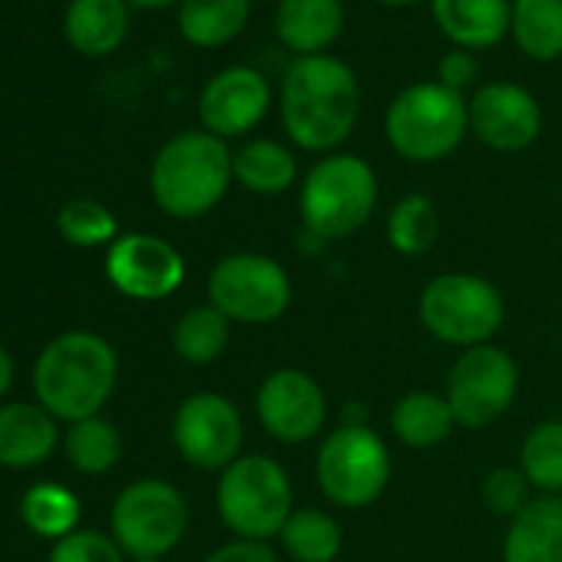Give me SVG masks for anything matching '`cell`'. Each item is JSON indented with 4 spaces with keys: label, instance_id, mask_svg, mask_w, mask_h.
Instances as JSON below:
<instances>
[{
    "label": "cell",
    "instance_id": "cell-28",
    "mask_svg": "<svg viewBox=\"0 0 562 562\" xmlns=\"http://www.w3.org/2000/svg\"><path fill=\"white\" fill-rule=\"evenodd\" d=\"M225 345H228V318L212 305L189 308L172 328V348L189 364L215 361L225 351Z\"/></svg>",
    "mask_w": 562,
    "mask_h": 562
},
{
    "label": "cell",
    "instance_id": "cell-14",
    "mask_svg": "<svg viewBox=\"0 0 562 562\" xmlns=\"http://www.w3.org/2000/svg\"><path fill=\"white\" fill-rule=\"evenodd\" d=\"M255 411L261 427L281 443H305L322 434L328 417V401L322 384L295 368L268 374L258 387Z\"/></svg>",
    "mask_w": 562,
    "mask_h": 562
},
{
    "label": "cell",
    "instance_id": "cell-30",
    "mask_svg": "<svg viewBox=\"0 0 562 562\" xmlns=\"http://www.w3.org/2000/svg\"><path fill=\"white\" fill-rule=\"evenodd\" d=\"M519 470L546 496L562 493V420H542L519 450Z\"/></svg>",
    "mask_w": 562,
    "mask_h": 562
},
{
    "label": "cell",
    "instance_id": "cell-19",
    "mask_svg": "<svg viewBox=\"0 0 562 562\" xmlns=\"http://www.w3.org/2000/svg\"><path fill=\"white\" fill-rule=\"evenodd\" d=\"M503 562H562V496H539L509 519Z\"/></svg>",
    "mask_w": 562,
    "mask_h": 562
},
{
    "label": "cell",
    "instance_id": "cell-4",
    "mask_svg": "<svg viewBox=\"0 0 562 562\" xmlns=\"http://www.w3.org/2000/svg\"><path fill=\"white\" fill-rule=\"evenodd\" d=\"M215 506L222 522L238 539L268 542L271 536H281L289 516L295 513V496L281 463L261 453H248L222 470Z\"/></svg>",
    "mask_w": 562,
    "mask_h": 562
},
{
    "label": "cell",
    "instance_id": "cell-10",
    "mask_svg": "<svg viewBox=\"0 0 562 562\" xmlns=\"http://www.w3.org/2000/svg\"><path fill=\"white\" fill-rule=\"evenodd\" d=\"M391 480V453L364 424L331 430L318 450V483L338 506H371Z\"/></svg>",
    "mask_w": 562,
    "mask_h": 562
},
{
    "label": "cell",
    "instance_id": "cell-34",
    "mask_svg": "<svg viewBox=\"0 0 562 562\" xmlns=\"http://www.w3.org/2000/svg\"><path fill=\"white\" fill-rule=\"evenodd\" d=\"M50 562H123V549L113 536L97 529H74L57 539L50 549Z\"/></svg>",
    "mask_w": 562,
    "mask_h": 562
},
{
    "label": "cell",
    "instance_id": "cell-32",
    "mask_svg": "<svg viewBox=\"0 0 562 562\" xmlns=\"http://www.w3.org/2000/svg\"><path fill=\"white\" fill-rule=\"evenodd\" d=\"M57 228L60 235L77 245V248H97V245H113L120 235H116V215L93 202V199H74L60 209L57 215Z\"/></svg>",
    "mask_w": 562,
    "mask_h": 562
},
{
    "label": "cell",
    "instance_id": "cell-5",
    "mask_svg": "<svg viewBox=\"0 0 562 562\" xmlns=\"http://www.w3.org/2000/svg\"><path fill=\"white\" fill-rule=\"evenodd\" d=\"M470 126V106L443 83H414L387 110L384 130L391 146L411 162L450 156Z\"/></svg>",
    "mask_w": 562,
    "mask_h": 562
},
{
    "label": "cell",
    "instance_id": "cell-15",
    "mask_svg": "<svg viewBox=\"0 0 562 562\" xmlns=\"http://www.w3.org/2000/svg\"><path fill=\"white\" fill-rule=\"evenodd\" d=\"M539 126V103L516 83H486L470 100V130L496 153H519L532 146Z\"/></svg>",
    "mask_w": 562,
    "mask_h": 562
},
{
    "label": "cell",
    "instance_id": "cell-16",
    "mask_svg": "<svg viewBox=\"0 0 562 562\" xmlns=\"http://www.w3.org/2000/svg\"><path fill=\"white\" fill-rule=\"evenodd\" d=\"M268 80L258 70L248 67H228L218 77L209 80L199 100V116L202 126L225 139V136H241L251 126H258L268 113Z\"/></svg>",
    "mask_w": 562,
    "mask_h": 562
},
{
    "label": "cell",
    "instance_id": "cell-23",
    "mask_svg": "<svg viewBox=\"0 0 562 562\" xmlns=\"http://www.w3.org/2000/svg\"><path fill=\"white\" fill-rule=\"evenodd\" d=\"M453 424L457 420H453L447 397H440L434 391H414V394L401 397L391 414V427H394L397 440L414 450H430V447L443 443L450 437Z\"/></svg>",
    "mask_w": 562,
    "mask_h": 562
},
{
    "label": "cell",
    "instance_id": "cell-1",
    "mask_svg": "<svg viewBox=\"0 0 562 562\" xmlns=\"http://www.w3.org/2000/svg\"><path fill=\"white\" fill-rule=\"evenodd\" d=\"M361 113V90L348 64L322 54L299 57L281 87V120L295 146L325 153L341 146Z\"/></svg>",
    "mask_w": 562,
    "mask_h": 562
},
{
    "label": "cell",
    "instance_id": "cell-26",
    "mask_svg": "<svg viewBox=\"0 0 562 562\" xmlns=\"http://www.w3.org/2000/svg\"><path fill=\"white\" fill-rule=\"evenodd\" d=\"M281 542L295 562H335L345 536L335 516L322 509H295L281 529Z\"/></svg>",
    "mask_w": 562,
    "mask_h": 562
},
{
    "label": "cell",
    "instance_id": "cell-18",
    "mask_svg": "<svg viewBox=\"0 0 562 562\" xmlns=\"http://www.w3.org/2000/svg\"><path fill=\"white\" fill-rule=\"evenodd\" d=\"M345 27L341 0H281L274 14L278 41L302 57H322Z\"/></svg>",
    "mask_w": 562,
    "mask_h": 562
},
{
    "label": "cell",
    "instance_id": "cell-36",
    "mask_svg": "<svg viewBox=\"0 0 562 562\" xmlns=\"http://www.w3.org/2000/svg\"><path fill=\"white\" fill-rule=\"evenodd\" d=\"M476 77V64L467 50H450L443 60H440V83L453 93H460L463 87H470Z\"/></svg>",
    "mask_w": 562,
    "mask_h": 562
},
{
    "label": "cell",
    "instance_id": "cell-20",
    "mask_svg": "<svg viewBox=\"0 0 562 562\" xmlns=\"http://www.w3.org/2000/svg\"><path fill=\"white\" fill-rule=\"evenodd\" d=\"M434 18L463 50H486L506 37L513 8L509 0H434Z\"/></svg>",
    "mask_w": 562,
    "mask_h": 562
},
{
    "label": "cell",
    "instance_id": "cell-39",
    "mask_svg": "<svg viewBox=\"0 0 562 562\" xmlns=\"http://www.w3.org/2000/svg\"><path fill=\"white\" fill-rule=\"evenodd\" d=\"M381 4H391V8H404V4H417V0H381Z\"/></svg>",
    "mask_w": 562,
    "mask_h": 562
},
{
    "label": "cell",
    "instance_id": "cell-21",
    "mask_svg": "<svg viewBox=\"0 0 562 562\" xmlns=\"http://www.w3.org/2000/svg\"><path fill=\"white\" fill-rule=\"evenodd\" d=\"M64 31L80 54L103 57L123 44L130 31V14L123 0H74Z\"/></svg>",
    "mask_w": 562,
    "mask_h": 562
},
{
    "label": "cell",
    "instance_id": "cell-29",
    "mask_svg": "<svg viewBox=\"0 0 562 562\" xmlns=\"http://www.w3.org/2000/svg\"><path fill=\"white\" fill-rule=\"evenodd\" d=\"M64 453L80 473L97 476V473H106L116 467V460L123 453V440L110 420L87 417V420L70 424V434L64 437Z\"/></svg>",
    "mask_w": 562,
    "mask_h": 562
},
{
    "label": "cell",
    "instance_id": "cell-22",
    "mask_svg": "<svg viewBox=\"0 0 562 562\" xmlns=\"http://www.w3.org/2000/svg\"><path fill=\"white\" fill-rule=\"evenodd\" d=\"M295 156L274 139H251L232 156V176L255 195H281L295 182Z\"/></svg>",
    "mask_w": 562,
    "mask_h": 562
},
{
    "label": "cell",
    "instance_id": "cell-37",
    "mask_svg": "<svg viewBox=\"0 0 562 562\" xmlns=\"http://www.w3.org/2000/svg\"><path fill=\"white\" fill-rule=\"evenodd\" d=\"M11 381H14V361L4 348H0V401H4V394L11 391Z\"/></svg>",
    "mask_w": 562,
    "mask_h": 562
},
{
    "label": "cell",
    "instance_id": "cell-25",
    "mask_svg": "<svg viewBox=\"0 0 562 562\" xmlns=\"http://www.w3.org/2000/svg\"><path fill=\"white\" fill-rule=\"evenodd\" d=\"M509 31L526 57L555 60L562 54V0H516Z\"/></svg>",
    "mask_w": 562,
    "mask_h": 562
},
{
    "label": "cell",
    "instance_id": "cell-6",
    "mask_svg": "<svg viewBox=\"0 0 562 562\" xmlns=\"http://www.w3.org/2000/svg\"><path fill=\"white\" fill-rule=\"evenodd\" d=\"M378 205L374 169L348 153L322 159L302 186V218L315 238L335 241L355 235Z\"/></svg>",
    "mask_w": 562,
    "mask_h": 562
},
{
    "label": "cell",
    "instance_id": "cell-17",
    "mask_svg": "<svg viewBox=\"0 0 562 562\" xmlns=\"http://www.w3.org/2000/svg\"><path fill=\"white\" fill-rule=\"evenodd\" d=\"M57 447V417L31 401L0 407V467L27 470L44 463Z\"/></svg>",
    "mask_w": 562,
    "mask_h": 562
},
{
    "label": "cell",
    "instance_id": "cell-8",
    "mask_svg": "<svg viewBox=\"0 0 562 562\" xmlns=\"http://www.w3.org/2000/svg\"><path fill=\"white\" fill-rule=\"evenodd\" d=\"M209 305L228 322L268 325L292 305V278L274 258L238 251L222 258L209 274Z\"/></svg>",
    "mask_w": 562,
    "mask_h": 562
},
{
    "label": "cell",
    "instance_id": "cell-9",
    "mask_svg": "<svg viewBox=\"0 0 562 562\" xmlns=\"http://www.w3.org/2000/svg\"><path fill=\"white\" fill-rule=\"evenodd\" d=\"M113 539L133 559H159L189 529V503L166 480H136L113 503Z\"/></svg>",
    "mask_w": 562,
    "mask_h": 562
},
{
    "label": "cell",
    "instance_id": "cell-3",
    "mask_svg": "<svg viewBox=\"0 0 562 562\" xmlns=\"http://www.w3.org/2000/svg\"><path fill=\"white\" fill-rule=\"evenodd\" d=\"M232 179V153L218 136L179 133L156 153L149 186L166 215L199 218L222 202Z\"/></svg>",
    "mask_w": 562,
    "mask_h": 562
},
{
    "label": "cell",
    "instance_id": "cell-35",
    "mask_svg": "<svg viewBox=\"0 0 562 562\" xmlns=\"http://www.w3.org/2000/svg\"><path fill=\"white\" fill-rule=\"evenodd\" d=\"M205 562H278V555L271 552L268 542H258V539H232V542L218 546Z\"/></svg>",
    "mask_w": 562,
    "mask_h": 562
},
{
    "label": "cell",
    "instance_id": "cell-7",
    "mask_svg": "<svg viewBox=\"0 0 562 562\" xmlns=\"http://www.w3.org/2000/svg\"><path fill=\"white\" fill-rule=\"evenodd\" d=\"M503 295L476 274H440L420 292V325L443 345L480 348L503 325Z\"/></svg>",
    "mask_w": 562,
    "mask_h": 562
},
{
    "label": "cell",
    "instance_id": "cell-38",
    "mask_svg": "<svg viewBox=\"0 0 562 562\" xmlns=\"http://www.w3.org/2000/svg\"><path fill=\"white\" fill-rule=\"evenodd\" d=\"M133 4H139V8H166V4H172V0H133Z\"/></svg>",
    "mask_w": 562,
    "mask_h": 562
},
{
    "label": "cell",
    "instance_id": "cell-13",
    "mask_svg": "<svg viewBox=\"0 0 562 562\" xmlns=\"http://www.w3.org/2000/svg\"><path fill=\"white\" fill-rule=\"evenodd\" d=\"M106 274L113 285L136 302H162L186 278L182 255L159 235H120L106 251Z\"/></svg>",
    "mask_w": 562,
    "mask_h": 562
},
{
    "label": "cell",
    "instance_id": "cell-33",
    "mask_svg": "<svg viewBox=\"0 0 562 562\" xmlns=\"http://www.w3.org/2000/svg\"><path fill=\"white\" fill-rule=\"evenodd\" d=\"M529 490H532V483L526 480V473L522 470H516V467H496V470H490V476L483 480V499H486V506L496 513V516H516V513H522L532 499H529Z\"/></svg>",
    "mask_w": 562,
    "mask_h": 562
},
{
    "label": "cell",
    "instance_id": "cell-24",
    "mask_svg": "<svg viewBox=\"0 0 562 562\" xmlns=\"http://www.w3.org/2000/svg\"><path fill=\"white\" fill-rule=\"evenodd\" d=\"M248 21V0H182L179 27L195 47H225Z\"/></svg>",
    "mask_w": 562,
    "mask_h": 562
},
{
    "label": "cell",
    "instance_id": "cell-12",
    "mask_svg": "<svg viewBox=\"0 0 562 562\" xmlns=\"http://www.w3.org/2000/svg\"><path fill=\"white\" fill-rule=\"evenodd\" d=\"M172 440L186 463L199 470H225L241 457V414L228 397L199 391L179 404L172 417Z\"/></svg>",
    "mask_w": 562,
    "mask_h": 562
},
{
    "label": "cell",
    "instance_id": "cell-31",
    "mask_svg": "<svg viewBox=\"0 0 562 562\" xmlns=\"http://www.w3.org/2000/svg\"><path fill=\"white\" fill-rule=\"evenodd\" d=\"M437 232H440V215L427 195L414 192L401 199L387 215V241L401 255H424L427 248H434Z\"/></svg>",
    "mask_w": 562,
    "mask_h": 562
},
{
    "label": "cell",
    "instance_id": "cell-40",
    "mask_svg": "<svg viewBox=\"0 0 562 562\" xmlns=\"http://www.w3.org/2000/svg\"><path fill=\"white\" fill-rule=\"evenodd\" d=\"M133 562H159V559H133Z\"/></svg>",
    "mask_w": 562,
    "mask_h": 562
},
{
    "label": "cell",
    "instance_id": "cell-27",
    "mask_svg": "<svg viewBox=\"0 0 562 562\" xmlns=\"http://www.w3.org/2000/svg\"><path fill=\"white\" fill-rule=\"evenodd\" d=\"M21 516L31 532L44 539H64L77 529L80 499L60 483H37L21 499Z\"/></svg>",
    "mask_w": 562,
    "mask_h": 562
},
{
    "label": "cell",
    "instance_id": "cell-11",
    "mask_svg": "<svg viewBox=\"0 0 562 562\" xmlns=\"http://www.w3.org/2000/svg\"><path fill=\"white\" fill-rule=\"evenodd\" d=\"M516 387H519L516 361L503 348L480 345V348H467L457 358L443 397L460 427L480 430L509 411Z\"/></svg>",
    "mask_w": 562,
    "mask_h": 562
},
{
    "label": "cell",
    "instance_id": "cell-2",
    "mask_svg": "<svg viewBox=\"0 0 562 562\" xmlns=\"http://www.w3.org/2000/svg\"><path fill=\"white\" fill-rule=\"evenodd\" d=\"M116 387V355L93 331H67L54 338L34 364V394L57 420L100 417Z\"/></svg>",
    "mask_w": 562,
    "mask_h": 562
}]
</instances>
